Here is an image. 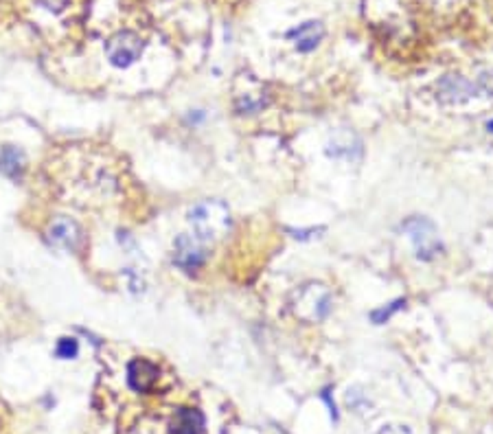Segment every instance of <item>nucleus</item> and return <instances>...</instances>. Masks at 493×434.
Segmentation results:
<instances>
[{
	"label": "nucleus",
	"mask_w": 493,
	"mask_h": 434,
	"mask_svg": "<svg viewBox=\"0 0 493 434\" xmlns=\"http://www.w3.org/2000/svg\"><path fill=\"white\" fill-rule=\"evenodd\" d=\"M362 154V140L357 138L355 132L340 128L327 143V156L331 158H357Z\"/></svg>",
	"instance_id": "obj_8"
},
{
	"label": "nucleus",
	"mask_w": 493,
	"mask_h": 434,
	"mask_svg": "<svg viewBox=\"0 0 493 434\" xmlns=\"http://www.w3.org/2000/svg\"><path fill=\"white\" fill-rule=\"evenodd\" d=\"M346 404H349L353 410H360L364 406H369V397L364 395L360 388H349V390H346Z\"/></svg>",
	"instance_id": "obj_15"
},
{
	"label": "nucleus",
	"mask_w": 493,
	"mask_h": 434,
	"mask_svg": "<svg viewBox=\"0 0 493 434\" xmlns=\"http://www.w3.org/2000/svg\"><path fill=\"white\" fill-rule=\"evenodd\" d=\"M51 239L58 242V244H64L66 248H75L77 242L81 239V235L77 230L75 224L70 222H58L53 228H51Z\"/></svg>",
	"instance_id": "obj_12"
},
{
	"label": "nucleus",
	"mask_w": 493,
	"mask_h": 434,
	"mask_svg": "<svg viewBox=\"0 0 493 434\" xmlns=\"http://www.w3.org/2000/svg\"><path fill=\"white\" fill-rule=\"evenodd\" d=\"M377 434H410V430L404 428V426H386V428H381Z\"/></svg>",
	"instance_id": "obj_16"
},
{
	"label": "nucleus",
	"mask_w": 493,
	"mask_h": 434,
	"mask_svg": "<svg viewBox=\"0 0 493 434\" xmlns=\"http://www.w3.org/2000/svg\"><path fill=\"white\" fill-rule=\"evenodd\" d=\"M156 379H158V367L150 360L136 357L130 362V367H127V384H130V388L136 393L152 390Z\"/></svg>",
	"instance_id": "obj_6"
},
{
	"label": "nucleus",
	"mask_w": 493,
	"mask_h": 434,
	"mask_svg": "<svg viewBox=\"0 0 493 434\" xmlns=\"http://www.w3.org/2000/svg\"><path fill=\"white\" fill-rule=\"evenodd\" d=\"M143 48L145 44L140 40V35H136L134 31H121L107 42L105 53H107V60L117 68H127L140 58Z\"/></svg>",
	"instance_id": "obj_4"
},
{
	"label": "nucleus",
	"mask_w": 493,
	"mask_h": 434,
	"mask_svg": "<svg viewBox=\"0 0 493 434\" xmlns=\"http://www.w3.org/2000/svg\"><path fill=\"white\" fill-rule=\"evenodd\" d=\"M189 220L197 232L199 239H217L230 228V213L222 202L206 200L197 204L191 213Z\"/></svg>",
	"instance_id": "obj_3"
},
{
	"label": "nucleus",
	"mask_w": 493,
	"mask_h": 434,
	"mask_svg": "<svg viewBox=\"0 0 493 434\" xmlns=\"http://www.w3.org/2000/svg\"><path fill=\"white\" fill-rule=\"evenodd\" d=\"M291 312L307 322L324 320L331 312V294L320 283H307L291 294Z\"/></svg>",
	"instance_id": "obj_1"
},
{
	"label": "nucleus",
	"mask_w": 493,
	"mask_h": 434,
	"mask_svg": "<svg viewBox=\"0 0 493 434\" xmlns=\"http://www.w3.org/2000/svg\"><path fill=\"white\" fill-rule=\"evenodd\" d=\"M25 165H27V158L22 154V150H18L15 145H5L0 147V173L18 180L22 178L25 173Z\"/></svg>",
	"instance_id": "obj_11"
},
{
	"label": "nucleus",
	"mask_w": 493,
	"mask_h": 434,
	"mask_svg": "<svg viewBox=\"0 0 493 434\" xmlns=\"http://www.w3.org/2000/svg\"><path fill=\"white\" fill-rule=\"evenodd\" d=\"M487 130H489V132L493 134V121H489V123H487Z\"/></svg>",
	"instance_id": "obj_18"
},
{
	"label": "nucleus",
	"mask_w": 493,
	"mask_h": 434,
	"mask_svg": "<svg viewBox=\"0 0 493 434\" xmlns=\"http://www.w3.org/2000/svg\"><path fill=\"white\" fill-rule=\"evenodd\" d=\"M406 307V298H397L395 303H390V305H386V307H379V310H373L371 312V320L375 322V324H383L386 320H390L399 310H404Z\"/></svg>",
	"instance_id": "obj_13"
},
{
	"label": "nucleus",
	"mask_w": 493,
	"mask_h": 434,
	"mask_svg": "<svg viewBox=\"0 0 493 434\" xmlns=\"http://www.w3.org/2000/svg\"><path fill=\"white\" fill-rule=\"evenodd\" d=\"M401 230L410 237L416 259L432 261L443 252V242H441V237H438V230H436L434 222H430L428 217L412 215L401 224Z\"/></svg>",
	"instance_id": "obj_2"
},
{
	"label": "nucleus",
	"mask_w": 493,
	"mask_h": 434,
	"mask_svg": "<svg viewBox=\"0 0 493 434\" xmlns=\"http://www.w3.org/2000/svg\"><path fill=\"white\" fill-rule=\"evenodd\" d=\"M79 353V342L75 338H60L58 347H55V355L62 360H72Z\"/></svg>",
	"instance_id": "obj_14"
},
{
	"label": "nucleus",
	"mask_w": 493,
	"mask_h": 434,
	"mask_svg": "<svg viewBox=\"0 0 493 434\" xmlns=\"http://www.w3.org/2000/svg\"><path fill=\"white\" fill-rule=\"evenodd\" d=\"M476 93H478V86H473L467 79L456 77V75H447L438 81V97L447 103H461Z\"/></svg>",
	"instance_id": "obj_9"
},
{
	"label": "nucleus",
	"mask_w": 493,
	"mask_h": 434,
	"mask_svg": "<svg viewBox=\"0 0 493 434\" xmlns=\"http://www.w3.org/2000/svg\"><path fill=\"white\" fill-rule=\"evenodd\" d=\"M329 393H331V390H329V388H327V390L322 393V400L327 402L329 410H331V417H334V419H338V410H336V402L331 400V395H329Z\"/></svg>",
	"instance_id": "obj_17"
},
{
	"label": "nucleus",
	"mask_w": 493,
	"mask_h": 434,
	"mask_svg": "<svg viewBox=\"0 0 493 434\" xmlns=\"http://www.w3.org/2000/svg\"><path fill=\"white\" fill-rule=\"evenodd\" d=\"M287 38L294 42V46L301 53H312L314 48H318V44L324 38V25L320 20H307L296 29H291L287 33Z\"/></svg>",
	"instance_id": "obj_7"
},
{
	"label": "nucleus",
	"mask_w": 493,
	"mask_h": 434,
	"mask_svg": "<svg viewBox=\"0 0 493 434\" xmlns=\"http://www.w3.org/2000/svg\"><path fill=\"white\" fill-rule=\"evenodd\" d=\"M173 250H176L173 263L185 270V272H193V270H197L199 265H204V261L209 257V250L197 235L195 237L193 235H180V237L176 239Z\"/></svg>",
	"instance_id": "obj_5"
},
{
	"label": "nucleus",
	"mask_w": 493,
	"mask_h": 434,
	"mask_svg": "<svg viewBox=\"0 0 493 434\" xmlns=\"http://www.w3.org/2000/svg\"><path fill=\"white\" fill-rule=\"evenodd\" d=\"M173 434H204V414L197 408H180L171 421Z\"/></svg>",
	"instance_id": "obj_10"
}]
</instances>
